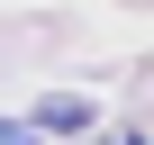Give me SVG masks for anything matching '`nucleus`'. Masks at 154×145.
I'll return each instance as SVG.
<instances>
[{"mask_svg": "<svg viewBox=\"0 0 154 145\" xmlns=\"http://www.w3.org/2000/svg\"><path fill=\"white\" fill-rule=\"evenodd\" d=\"M27 127H36V136H82V127H100V109H91V100H36Z\"/></svg>", "mask_w": 154, "mask_h": 145, "instance_id": "nucleus-1", "label": "nucleus"}, {"mask_svg": "<svg viewBox=\"0 0 154 145\" xmlns=\"http://www.w3.org/2000/svg\"><path fill=\"white\" fill-rule=\"evenodd\" d=\"M0 145H36V127L27 118H0Z\"/></svg>", "mask_w": 154, "mask_h": 145, "instance_id": "nucleus-2", "label": "nucleus"}, {"mask_svg": "<svg viewBox=\"0 0 154 145\" xmlns=\"http://www.w3.org/2000/svg\"><path fill=\"white\" fill-rule=\"evenodd\" d=\"M118 145H145V136H118Z\"/></svg>", "mask_w": 154, "mask_h": 145, "instance_id": "nucleus-3", "label": "nucleus"}]
</instances>
